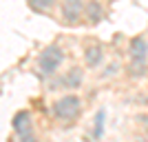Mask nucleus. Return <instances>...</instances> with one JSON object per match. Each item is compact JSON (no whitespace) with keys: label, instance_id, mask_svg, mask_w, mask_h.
<instances>
[{"label":"nucleus","instance_id":"1","mask_svg":"<svg viewBox=\"0 0 148 142\" xmlns=\"http://www.w3.org/2000/svg\"><path fill=\"white\" fill-rule=\"evenodd\" d=\"M62 62H64V49L60 44H47L38 53V69L44 76H56Z\"/></svg>","mask_w":148,"mask_h":142},{"label":"nucleus","instance_id":"2","mask_svg":"<svg viewBox=\"0 0 148 142\" xmlns=\"http://www.w3.org/2000/svg\"><path fill=\"white\" fill-rule=\"evenodd\" d=\"M82 111V100L75 96V93H66V96H62L60 100H56V105H53V113L56 118L64 120V122H71L75 118L80 116Z\"/></svg>","mask_w":148,"mask_h":142},{"label":"nucleus","instance_id":"3","mask_svg":"<svg viewBox=\"0 0 148 142\" xmlns=\"http://www.w3.org/2000/svg\"><path fill=\"white\" fill-rule=\"evenodd\" d=\"M84 9H86V2H84V0H62L60 2L62 25H69V27L80 25L82 18H84Z\"/></svg>","mask_w":148,"mask_h":142},{"label":"nucleus","instance_id":"4","mask_svg":"<svg viewBox=\"0 0 148 142\" xmlns=\"http://www.w3.org/2000/svg\"><path fill=\"white\" fill-rule=\"evenodd\" d=\"M128 58L133 64H148V42L144 36H135L128 42Z\"/></svg>","mask_w":148,"mask_h":142},{"label":"nucleus","instance_id":"5","mask_svg":"<svg viewBox=\"0 0 148 142\" xmlns=\"http://www.w3.org/2000/svg\"><path fill=\"white\" fill-rule=\"evenodd\" d=\"M102 62H104V47L102 44H91L84 49V64L88 69L102 67Z\"/></svg>","mask_w":148,"mask_h":142},{"label":"nucleus","instance_id":"6","mask_svg":"<svg viewBox=\"0 0 148 142\" xmlns=\"http://www.w3.org/2000/svg\"><path fill=\"white\" fill-rule=\"evenodd\" d=\"M11 129L16 136H25L31 133V113L29 111H18L11 118Z\"/></svg>","mask_w":148,"mask_h":142},{"label":"nucleus","instance_id":"7","mask_svg":"<svg viewBox=\"0 0 148 142\" xmlns=\"http://www.w3.org/2000/svg\"><path fill=\"white\" fill-rule=\"evenodd\" d=\"M84 18H86L88 25H99L104 20V7L99 0H88L86 9H84Z\"/></svg>","mask_w":148,"mask_h":142},{"label":"nucleus","instance_id":"8","mask_svg":"<svg viewBox=\"0 0 148 142\" xmlns=\"http://www.w3.org/2000/svg\"><path fill=\"white\" fill-rule=\"evenodd\" d=\"M82 80H84V71L80 67H73V69H69L66 76L62 78V85L69 87V89H77L82 85Z\"/></svg>","mask_w":148,"mask_h":142},{"label":"nucleus","instance_id":"9","mask_svg":"<svg viewBox=\"0 0 148 142\" xmlns=\"http://www.w3.org/2000/svg\"><path fill=\"white\" fill-rule=\"evenodd\" d=\"M27 5H29L36 13H51L56 9L58 0H27Z\"/></svg>","mask_w":148,"mask_h":142},{"label":"nucleus","instance_id":"10","mask_svg":"<svg viewBox=\"0 0 148 142\" xmlns=\"http://www.w3.org/2000/svg\"><path fill=\"white\" fill-rule=\"evenodd\" d=\"M104 118H106V111L104 109H99L97 116H95V138H102V133H104Z\"/></svg>","mask_w":148,"mask_h":142},{"label":"nucleus","instance_id":"11","mask_svg":"<svg viewBox=\"0 0 148 142\" xmlns=\"http://www.w3.org/2000/svg\"><path fill=\"white\" fill-rule=\"evenodd\" d=\"M146 71H148V64H133V62L128 64V76L130 78H144Z\"/></svg>","mask_w":148,"mask_h":142},{"label":"nucleus","instance_id":"12","mask_svg":"<svg viewBox=\"0 0 148 142\" xmlns=\"http://www.w3.org/2000/svg\"><path fill=\"white\" fill-rule=\"evenodd\" d=\"M119 71H122V64H119V62H111V64H108V67L104 69V78H113V76H117Z\"/></svg>","mask_w":148,"mask_h":142},{"label":"nucleus","instance_id":"13","mask_svg":"<svg viewBox=\"0 0 148 142\" xmlns=\"http://www.w3.org/2000/svg\"><path fill=\"white\" fill-rule=\"evenodd\" d=\"M18 142H38V138L31 131V133H25V136H18Z\"/></svg>","mask_w":148,"mask_h":142},{"label":"nucleus","instance_id":"14","mask_svg":"<svg viewBox=\"0 0 148 142\" xmlns=\"http://www.w3.org/2000/svg\"><path fill=\"white\" fill-rule=\"evenodd\" d=\"M135 142H148V140H144V138H139V140H135Z\"/></svg>","mask_w":148,"mask_h":142}]
</instances>
